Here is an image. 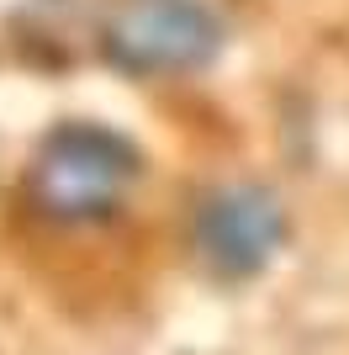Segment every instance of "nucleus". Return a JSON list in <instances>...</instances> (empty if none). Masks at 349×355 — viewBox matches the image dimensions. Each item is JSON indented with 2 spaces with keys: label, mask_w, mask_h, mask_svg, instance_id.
I'll use <instances>...</instances> for the list:
<instances>
[{
  "label": "nucleus",
  "mask_w": 349,
  "mask_h": 355,
  "mask_svg": "<svg viewBox=\"0 0 349 355\" xmlns=\"http://www.w3.org/2000/svg\"><path fill=\"white\" fill-rule=\"evenodd\" d=\"M143 180V154L106 122H58L37 138L21 175V196L43 223L90 228L132 202Z\"/></svg>",
  "instance_id": "nucleus-1"
},
{
  "label": "nucleus",
  "mask_w": 349,
  "mask_h": 355,
  "mask_svg": "<svg viewBox=\"0 0 349 355\" xmlns=\"http://www.w3.org/2000/svg\"><path fill=\"white\" fill-rule=\"evenodd\" d=\"M106 64L138 80L196 74L222 53V21L206 0H106L96 27Z\"/></svg>",
  "instance_id": "nucleus-2"
},
{
  "label": "nucleus",
  "mask_w": 349,
  "mask_h": 355,
  "mask_svg": "<svg viewBox=\"0 0 349 355\" xmlns=\"http://www.w3.org/2000/svg\"><path fill=\"white\" fill-rule=\"evenodd\" d=\"M286 202L260 180H228L196 202L190 212V250L206 276L249 282L260 276L286 244Z\"/></svg>",
  "instance_id": "nucleus-3"
}]
</instances>
